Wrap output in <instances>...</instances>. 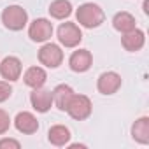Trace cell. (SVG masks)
Segmentation results:
<instances>
[{
  "instance_id": "1",
  "label": "cell",
  "mask_w": 149,
  "mask_h": 149,
  "mask_svg": "<svg viewBox=\"0 0 149 149\" xmlns=\"http://www.w3.org/2000/svg\"><path fill=\"white\" fill-rule=\"evenodd\" d=\"M76 18H77V23L84 28H98L105 21V13L98 4L86 2L77 7Z\"/></svg>"
},
{
  "instance_id": "2",
  "label": "cell",
  "mask_w": 149,
  "mask_h": 149,
  "mask_svg": "<svg viewBox=\"0 0 149 149\" xmlns=\"http://www.w3.org/2000/svg\"><path fill=\"white\" fill-rule=\"evenodd\" d=\"M2 23L7 30L19 32L28 23V13L21 6H7L2 11Z\"/></svg>"
},
{
  "instance_id": "3",
  "label": "cell",
  "mask_w": 149,
  "mask_h": 149,
  "mask_svg": "<svg viewBox=\"0 0 149 149\" xmlns=\"http://www.w3.org/2000/svg\"><path fill=\"white\" fill-rule=\"evenodd\" d=\"M91 111H93V104L90 100V97L86 95H76L70 98L68 105H67V112L72 119L76 121H84L91 116Z\"/></svg>"
},
{
  "instance_id": "4",
  "label": "cell",
  "mask_w": 149,
  "mask_h": 149,
  "mask_svg": "<svg viewBox=\"0 0 149 149\" xmlns=\"http://www.w3.org/2000/svg\"><path fill=\"white\" fill-rule=\"evenodd\" d=\"M58 40H60V44L61 46H65V47H77L79 44H81V40H83V32H81V28L76 25V23H70V21H67V23H61L60 26H58Z\"/></svg>"
},
{
  "instance_id": "5",
  "label": "cell",
  "mask_w": 149,
  "mask_h": 149,
  "mask_svg": "<svg viewBox=\"0 0 149 149\" xmlns=\"http://www.w3.org/2000/svg\"><path fill=\"white\" fill-rule=\"evenodd\" d=\"M39 61L47 68H56L63 61V51L58 44L47 42L39 49Z\"/></svg>"
},
{
  "instance_id": "6",
  "label": "cell",
  "mask_w": 149,
  "mask_h": 149,
  "mask_svg": "<svg viewBox=\"0 0 149 149\" xmlns=\"http://www.w3.org/2000/svg\"><path fill=\"white\" fill-rule=\"evenodd\" d=\"M53 35V23L46 18H37L28 26V37L33 42H47Z\"/></svg>"
},
{
  "instance_id": "7",
  "label": "cell",
  "mask_w": 149,
  "mask_h": 149,
  "mask_svg": "<svg viewBox=\"0 0 149 149\" xmlns=\"http://www.w3.org/2000/svg\"><path fill=\"white\" fill-rule=\"evenodd\" d=\"M121 76L114 70H109V72H104L100 74V77L97 81V90L102 93V95H114L118 93V90L121 88Z\"/></svg>"
},
{
  "instance_id": "8",
  "label": "cell",
  "mask_w": 149,
  "mask_h": 149,
  "mask_svg": "<svg viewBox=\"0 0 149 149\" xmlns=\"http://www.w3.org/2000/svg\"><path fill=\"white\" fill-rule=\"evenodd\" d=\"M21 72H23V65L18 56H6L0 63V76L9 83L18 81L21 77Z\"/></svg>"
},
{
  "instance_id": "9",
  "label": "cell",
  "mask_w": 149,
  "mask_h": 149,
  "mask_svg": "<svg viewBox=\"0 0 149 149\" xmlns=\"http://www.w3.org/2000/svg\"><path fill=\"white\" fill-rule=\"evenodd\" d=\"M93 65V54L88 51V49H77L74 51L68 58V67L72 72H77V74H83V72H88Z\"/></svg>"
},
{
  "instance_id": "10",
  "label": "cell",
  "mask_w": 149,
  "mask_h": 149,
  "mask_svg": "<svg viewBox=\"0 0 149 149\" xmlns=\"http://www.w3.org/2000/svg\"><path fill=\"white\" fill-rule=\"evenodd\" d=\"M30 104L37 112H47L53 105V91L44 88H33V91L30 93Z\"/></svg>"
},
{
  "instance_id": "11",
  "label": "cell",
  "mask_w": 149,
  "mask_h": 149,
  "mask_svg": "<svg viewBox=\"0 0 149 149\" xmlns=\"http://www.w3.org/2000/svg\"><path fill=\"white\" fill-rule=\"evenodd\" d=\"M14 126L19 133H25V135H32L39 130V121L37 118L28 112V111H23V112H18L16 118H14Z\"/></svg>"
},
{
  "instance_id": "12",
  "label": "cell",
  "mask_w": 149,
  "mask_h": 149,
  "mask_svg": "<svg viewBox=\"0 0 149 149\" xmlns=\"http://www.w3.org/2000/svg\"><path fill=\"white\" fill-rule=\"evenodd\" d=\"M121 44H123V47H125L126 51H130V53L140 51V49L144 47V44H146V33H144L142 30H139V28H133L132 32L123 33Z\"/></svg>"
},
{
  "instance_id": "13",
  "label": "cell",
  "mask_w": 149,
  "mask_h": 149,
  "mask_svg": "<svg viewBox=\"0 0 149 149\" xmlns=\"http://www.w3.org/2000/svg\"><path fill=\"white\" fill-rule=\"evenodd\" d=\"M23 81L26 86H30L32 90L33 88H42L47 81V74L42 67H30L26 68L25 76H23Z\"/></svg>"
},
{
  "instance_id": "14",
  "label": "cell",
  "mask_w": 149,
  "mask_h": 149,
  "mask_svg": "<svg viewBox=\"0 0 149 149\" xmlns=\"http://www.w3.org/2000/svg\"><path fill=\"white\" fill-rule=\"evenodd\" d=\"M112 26L119 33H126V32H132L133 28H137V21H135V16L133 14H130L126 11H121V13H116L114 14Z\"/></svg>"
},
{
  "instance_id": "15",
  "label": "cell",
  "mask_w": 149,
  "mask_h": 149,
  "mask_svg": "<svg viewBox=\"0 0 149 149\" xmlns=\"http://www.w3.org/2000/svg\"><path fill=\"white\" fill-rule=\"evenodd\" d=\"M132 139L139 144H149V118L142 116L132 125Z\"/></svg>"
},
{
  "instance_id": "16",
  "label": "cell",
  "mask_w": 149,
  "mask_h": 149,
  "mask_svg": "<svg viewBox=\"0 0 149 149\" xmlns=\"http://www.w3.org/2000/svg\"><path fill=\"white\" fill-rule=\"evenodd\" d=\"M70 130L65 126V125H54V126H51L49 128V132H47V140L53 144V146H56V147H63V146H67L68 144V140H70Z\"/></svg>"
},
{
  "instance_id": "17",
  "label": "cell",
  "mask_w": 149,
  "mask_h": 149,
  "mask_svg": "<svg viewBox=\"0 0 149 149\" xmlns=\"http://www.w3.org/2000/svg\"><path fill=\"white\" fill-rule=\"evenodd\" d=\"M72 97H74V90L68 84H58L53 90V104L60 111H67V105H68Z\"/></svg>"
},
{
  "instance_id": "18",
  "label": "cell",
  "mask_w": 149,
  "mask_h": 149,
  "mask_svg": "<svg viewBox=\"0 0 149 149\" xmlns=\"http://www.w3.org/2000/svg\"><path fill=\"white\" fill-rule=\"evenodd\" d=\"M49 14L54 19H65L72 14V4L68 0H54L49 6Z\"/></svg>"
},
{
  "instance_id": "19",
  "label": "cell",
  "mask_w": 149,
  "mask_h": 149,
  "mask_svg": "<svg viewBox=\"0 0 149 149\" xmlns=\"http://www.w3.org/2000/svg\"><path fill=\"white\" fill-rule=\"evenodd\" d=\"M13 95V86L9 84V81H0V104L9 100Z\"/></svg>"
},
{
  "instance_id": "20",
  "label": "cell",
  "mask_w": 149,
  "mask_h": 149,
  "mask_svg": "<svg viewBox=\"0 0 149 149\" xmlns=\"http://www.w3.org/2000/svg\"><path fill=\"white\" fill-rule=\"evenodd\" d=\"M9 128H11V118L4 109H0V135L7 133Z\"/></svg>"
},
{
  "instance_id": "21",
  "label": "cell",
  "mask_w": 149,
  "mask_h": 149,
  "mask_svg": "<svg viewBox=\"0 0 149 149\" xmlns=\"http://www.w3.org/2000/svg\"><path fill=\"white\" fill-rule=\"evenodd\" d=\"M2 147H14V149H19L21 144L16 140V139H0V149Z\"/></svg>"
},
{
  "instance_id": "22",
  "label": "cell",
  "mask_w": 149,
  "mask_h": 149,
  "mask_svg": "<svg viewBox=\"0 0 149 149\" xmlns=\"http://www.w3.org/2000/svg\"><path fill=\"white\" fill-rule=\"evenodd\" d=\"M147 7H149V2H147V0H146V2H144V13H146V14L149 13V9H147Z\"/></svg>"
}]
</instances>
